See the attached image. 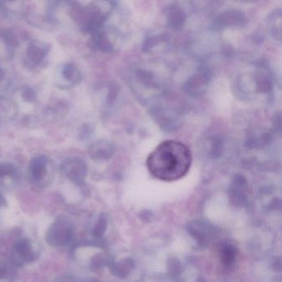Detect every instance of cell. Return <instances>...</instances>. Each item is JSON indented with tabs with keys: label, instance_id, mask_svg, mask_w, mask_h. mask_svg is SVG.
Segmentation results:
<instances>
[{
	"label": "cell",
	"instance_id": "obj_2",
	"mask_svg": "<svg viewBox=\"0 0 282 282\" xmlns=\"http://www.w3.org/2000/svg\"><path fill=\"white\" fill-rule=\"evenodd\" d=\"M71 225L67 219L59 218L50 227L46 234V240L51 246L63 247L72 239Z\"/></svg>",
	"mask_w": 282,
	"mask_h": 282
},
{
	"label": "cell",
	"instance_id": "obj_6",
	"mask_svg": "<svg viewBox=\"0 0 282 282\" xmlns=\"http://www.w3.org/2000/svg\"><path fill=\"white\" fill-rule=\"evenodd\" d=\"M49 47L47 43L39 40H34L29 43L27 48L26 60L30 67H39L46 59L48 54Z\"/></svg>",
	"mask_w": 282,
	"mask_h": 282
},
{
	"label": "cell",
	"instance_id": "obj_13",
	"mask_svg": "<svg viewBox=\"0 0 282 282\" xmlns=\"http://www.w3.org/2000/svg\"><path fill=\"white\" fill-rule=\"evenodd\" d=\"M3 198H2V196H0V207L2 206V205H3Z\"/></svg>",
	"mask_w": 282,
	"mask_h": 282
},
{
	"label": "cell",
	"instance_id": "obj_8",
	"mask_svg": "<svg viewBox=\"0 0 282 282\" xmlns=\"http://www.w3.org/2000/svg\"><path fill=\"white\" fill-rule=\"evenodd\" d=\"M62 74L65 80L72 85H76L80 80V72L76 66L72 63L65 65L62 70Z\"/></svg>",
	"mask_w": 282,
	"mask_h": 282
},
{
	"label": "cell",
	"instance_id": "obj_10",
	"mask_svg": "<svg viewBox=\"0 0 282 282\" xmlns=\"http://www.w3.org/2000/svg\"><path fill=\"white\" fill-rule=\"evenodd\" d=\"M106 226H107V220H106V217L101 216L98 221L97 224L95 225V229H94V234L95 236L102 235L104 232L106 231Z\"/></svg>",
	"mask_w": 282,
	"mask_h": 282
},
{
	"label": "cell",
	"instance_id": "obj_5",
	"mask_svg": "<svg viewBox=\"0 0 282 282\" xmlns=\"http://www.w3.org/2000/svg\"><path fill=\"white\" fill-rule=\"evenodd\" d=\"M51 164L50 160L45 156H37L31 160L29 166V174L32 181L41 183L46 179L49 174Z\"/></svg>",
	"mask_w": 282,
	"mask_h": 282
},
{
	"label": "cell",
	"instance_id": "obj_4",
	"mask_svg": "<svg viewBox=\"0 0 282 282\" xmlns=\"http://www.w3.org/2000/svg\"><path fill=\"white\" fill-rule=\"evenodd\" d=\"M35 254L33 251L32 243L29 239H20L13 245V261L16 266L22 267L23 265L34 262Z\"/></svg>",
	"mask_w": 282,
	"mask_h": 282
},
{
	"label": "cell",
	"instance_id": "obj_1",
	"mask_svg": "<svg viewBox=\"0 0 282 282\" xmlns=\"http://www.w3.org/2000/svg\"><path fill=\"white\" fill-rule=\"evenodd\" d=\"M192 162L190 149L175 140L162 141L151 151L146 166L154 177L163 181H176L187 174Z\"/></svg>",
	"mask_w": 282,
	"mask_h": 282
},
{
	"label": "cell",
	"instance_id": "obj_9",
	"mask_svg": "<svg viewBox=\"0 0 282 282\" xmlns=\"http://www.w3.org/2000/svg\"><path fill=\"white\" fill-rule=\"evenodd\" d=\"M221 261L223 265L230 267L236 259V250L232 245H225L221 248Z\"/></svg>",
	"mask_w": 282,
	"mask_h": 282
},
{
	"label": "cell",
	"instance_id": "obj_7",
	"mask_svg": "<svg viewBox=\"0 0 282 282\" xmlns=\"http://www.w3.org/2000/svg\"><path fill=\"white\" fill-rule=\"evenodd\" d=\"M18 179V171L14 165L9 162H0V185L7 180L14 182Z\"/></svg>",
	"mask_w": 282,
	"mask_h": 282
},
{
	"label": "cell",
	"instance_id": "obj_12",
	"mask_svg": "<svg viewBox=\"0 0 282 282\" xmlns=\"http://www.w3.org/2000/svg\"><path fill=\"white\" fill-rule=\"evenodd\" d=\"M4 77H5V73H4L3 70L0 68V82L4 79Z\"/></svg>",
	"mask_w": 282,
	"mask_h": 282
},
{
	"label": "cell",
	"instance_id": "obj_11",
	"mask_svg": "<svg viewBox=\"0 0 282 282\" xmlns=\"http://www.w3.org/2000/svg\"><path fill=\"white\" fill-rule=\"evenodd\" d=\"M10 273V270L6 265L0 264V279H7Z\"/></svg>",
	"mask_w": 282,
	"mask_h": 282
},
{
	"label": "cell",
	"instance_id": "obj_3",
	"mask_svg": "<svg viewBox=\"0 0 282 282\" xmlns=\"http://www.w3.org/2000/svg\"><path fill=\"white\" fill-rule=\"evenodd\" d=\"M62 171L72 182L80 184L86 175V166L80 158L72 157L68 158L62 163Z\"/></svg>",
	"mask_w": 282,
	"mask_h": 282
}]
</instances>
